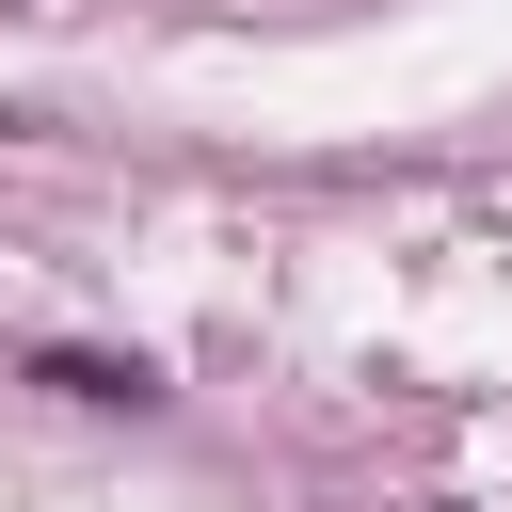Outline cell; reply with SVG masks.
Listing matches in <instances>:
<instances>
[{
	"mask_svg": "<svg viewBox=\"0 0 512 512\" xmlns=\"http://www.w3.org/2000/svg\"><path fill=\"white\" fill-rule=\"evenodd\" d=\"M32 384H64V400H144V368H112V352H32Z\"/></svg>",
	"mask_w": 512,
	"mask_h": 512,
	"instance_id": "1",
	"label": "cell"
}]
</instances>
